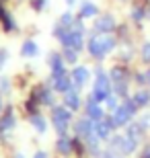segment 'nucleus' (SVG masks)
Wrapping results in <instances>:
<instances>
[{
	"mask_svg": "<svg viewBox=\"0 0 150 158\" xmlns=\"http://www.w3.org/2000/svg\"><path fill=\"white\" fill-rule=\"evenodd\" d=\"M113 74H111V78H113V80L115 82H123V78H126V74H123V70H121V68H113Z\"/></svg>",
	"mask_w": 150,
	"mask_h": 158,
	"instance_id": "nucleus-25",
	"label": "nucleus"
},
{
	"mask_svg": "<svg viewBox=\"0 0 150 158\" xmlns=\"http://www.w3.org/2000/svg\"><path fill=\"white\" fill-rule=\"evenodd\" d=\"M113 49H115V37L111 35H99L88 41V52L92 58H105Z\"/></svg>",
	"mask_w": 150,
	"mask_h": 158,
	"instance_id": "nucleus-1",
	"label": "nucleus"
},
{
	"mask_svg": "<svg viewBox=\"0 0 150 158\" xmlns=\"http://www.w3.org/2000/svg\"><path fill=\"white\" fill-rule=\"evenodd\" d=\"M87 113H88V117L95 119V121H101L103 119V111H101V107L95 103V101H88V105H87Z\"/></svg>",
	"mask_w": 150,
	"mask_h": 158,
	"instance_id": "nucleus-10",
	"label": "nucleus"
},
{
	"mask_svg": "<svg viewBox=\"0 0 150 158\" xmlns=\"http://www.w3.org/2000/svg\"><path fill=\"white\" fill-rule=\"evenodd\" d=\"M132 101H134L138 107H146V105L150 103V90H148V88H144V90H138V93L132 97Z\"/></svg>",
	"mask_w": 150,
	"mask_h": 158,
	"instance_id": "nucleus-11",
	"label": "nucleus"
},
{
	"mask_svg": "<svg viewBox=\"0 0 150 158\" xmlns=\"http://www.w3.org/2000/svg\"><path fill=\"white\" fill-rule=\"evenodd\" d=\"M66 2H68V4H74V2H76V0H66Z\"/></svg>",
	"mask_w": 150,
	"mask_h": 158,
	"instance_id": "nucleus-34",
	"label": "nucleus"
},
{
	"mask_svg": "<svg viewBox=\"0 0 150 158\" xmlns=\"http://www.w3.org/2000/svg\"><path fill=\"white\" fill-rule=\"evenodd\" d=\"M52 119H54V127L58 129V134L64 135V134H66V127H68V121L72 119L70 109H66V107H54Z\"/></svg>",
	"mask_w": 150,
	"mask_h": 158,
	"instance_id": "nucleus-2",
	"label": "nucleus"
},
{
	"mask_svg": "<svg viewBox=\"0 0 150 158\" xmlns=\"http://www.w3.org/2000/svg\"><path fill=\"white\" fill-rule=\"evenodd\" d=\"M72 80H74L76 86H82V84L88 80V70L84 66H82V68H76V70L72 72Z\"/></svg>",
	"mask_w": 150,
	"mask_h": 158,
	"instance_id": "nucleus-9",
	"label": "nucleus"
},
{
	"mask_svg": "<svg viewBox=\"0 0 150 158\" xmlns=\"http://www.w3.org/2000/svg\"><path fill=\"white\" fill-rule=\"evenodd\" d=\"M76 134L82 138H91L92 135V121L91 119H80L76 123Z\"/></svg>",
	"mask_w": 150,
	"mask_h": 158,
	"instance_id": "nucleus-8",
	"label": "nucleus"
},
{
	"mask_svg": "<svg viewBox=\"0 0 150 158\" xmlns=\"http://www.w3.org/2000/svg\"><path fill=\"white\" fill-rule=\"evenodd\" d=\"M111 127H113L111 119H107V121H97V125H95V135H97L99 140H107Z\"/></svg>",
	"mask_w": 150,
	"mask_h": 158,
	"instance_id": "nucleus-7",
	"label": "nucleus"
},
{
	"mask_svg": "<svg viewBox=\"0 0 150 158\" xmlns=\"http://www.w3.org/2000/svg\"><path fill=\"white\" fill-rule=\"evenodd\" d=\"M144 127H142V123H132L130 127H127V138H134V140H140V135H142Z\"/></svg>",
	"mask_w": 150,
	"mask_h": 158,
	"instance_id": "nucleus-16",
	"label": "nucleus"
},
{
	"mask_svg": "<svg viewBox=\"0 0 150 158\" xmlns=\"http://www.w3.org/2000/svg\"><path fill=\"white\" fill-rule=\"evenodd\" d=\"M138 146V140H134V138H126L123 140V148H121V154H132Z\"/></svg>",
	"mask_w": 150,
	"mask_h": 158,
	"instance_id": "nucleus-17",
	"label": "nucleus"
},
{
	"mask_svg": "<svg viewBox=\"0 0 150 158\" xmlns=\"http://www.w3.org/2000/svg\"><path fill=\"white\" fill-rule=\"evenodd\" d=\"M49 66H52V70L64 68L62 66V56H60V53H52V56H49Z\"/></svg>",
	"mask_w": 150,
	"mask_h": 158,
	"instance_id": "nucleus-22",
	"label": "nucleus"
},
{
	"mask_svg": "<svg viewBox=\"0 0 150 158\" xmlns=\"http://www.w3.org/2000/svg\"><path fill=\"white\" fill-rule=\"evenodd\" d=\"M15 158H25V156H23V154H17V156H15Z\"/></svg>",
	"mask_w": 150,
	"mask_h": 158,
	"instance_id": "nucleus-35",
	"label": "nucleus"
},
{
	"mask_svg": "<svg viewBox=\"0 0 150 158\" xmlns=\"http://www.w3.org/2000/svg\"><path fill=\"white\" fill-rule=\"evenodd\" d=\"M43 4H45V0H35V2H33V6L37 8V10H41V8H43Z\"/></svg>",
	"mask_w": 150,
	"mask_h": 158,
	"instance_id": "nucleus-30",
	"label": "nucleus"
},
{
	"mask_svg": "<svg viewBox=\"0 0 150 158\" xmlns=\"http://www.w3.org/2000/svg\"><path fill=\"white\" fill-rule=\"evenodd\" d=\"M142 60H144V62H150V43H144V45H142Z\"/></svg>",
	"mask_w": 150,
	"mask_h": 158,
	"instance_id": "nucleus-27",
	"label": "nucleus"
},
{
	"mask_svg": "<svg viewBox=\"0 0 150 158\" xmlns=\"http://www.w3.org/2000/svg\"><path fill=\"white\" fill-rule=\"evenodd\" d=\"M123 140H126V138H123V135H115V138H113V140H111V150H121V148H123Z\"/></svg>",
	"mask_w": 150,
	"mask_h": 158,
	"instance_id": "nucleus-24",
	"label": "nucleus"
},
{
	"mask_svg": "<svg viewBox=\"0 0 150 158\" xmlns=\"http://www.w3.org/2000/svg\"><path fill=\"white\" fill-rule=\"evenodd\" d=\"M107 107H109V111H115L117 107V97H113V94H109V97H107Z\"/></svg>",
	"mask_w": 150,
	"mask_h": 158,
	"instance_id": "nucleus-26",
	"label": "nucleus"
},
{
	"mask_svg": "<svg viewBox=\"0 0 150 158\" xmlns=\"http://www.w3.org/2000/svg\"><path fill=\"white\" fill-rule=\"evenodd\" d=\"M76 49H72V47H64V60L66 62H70V64H74L76 60H78V56H76Z\"/></svg>",
	"mask_w": 150,
	"mask_h": 158,
	"instance_id": "nucleus-21",
	"label": "nucleus"
},
{
	"mask_svg": "<svg viewBox=\"0 0 150 158\" xmlns=\"http://www.w3.org/2000/svg\"><path fill=\"white\" fill-rule=\"evenodd\" d=\"M31 123H33V127L37 129V131H41V134H43V131L47 129V125H45V119L41 117V115H33V117H31Z\"/></svg>",
	"mask_w": 150,
	"mask_h": 158,
	"instance_id": "nucleus-18",
	"label": "nucleus"
},
{
	"mask_svg": "<svg viewBox=\"0 0 150 158\" xmlns=\"http://www.w3.org/2000/svg\"><path fill=\"white\" fill-rule=\"evenodd\" d=\"M15 125V117H12V111H8L4 115V119L0 121V131H4V129H11Z\"/></svg>",
	"mask_w": 150,
	"mask_h": 158,
	"instance_id": "nucleus-19",
	"label": "nucleus"
},
{
	"mask_svg": "<svg viewBox=\"0 0 150 158\" xmlns=\"http://www.w3.org/2000/svg\"><path fill=\"white\" fill-rule=\"evenodd\" d=\"M64 105L68 107L70 111H76V109L80 107V97L76 93V88H70V90L64 93Z\"/></svg>",
	"mask_w": 150,
	"mask_h": 158,
	"instance_id": "nucleus-5",
	"label": "nucleus"
},
{
	"mask_svg": "<svg viewBox=\"0 0 150 158\" xmlns=\"http://www.w3.org/2000/svg\"><path fill=\"white\" fill-rule=\"evenodd\" d=\"M4 62H6V52H4V49H0V70H2Z\"/></svg>",
	"mask_w": 150,
	"mask_h": 158,
	"instance_id": "nucleus-29",
	"label": "nucleus"
},
{
	"mask_svg": "<svg viewBox=\"0 0 150 158\" xmlns=\"http://www.w3.org/2000/svg\"><path fill=\"white\" fill-rule=\"evenodd\" d=\"M113 29H115V19L111 17V15H103V17H99L97 21H95V31H97V33L109 35Z\"/></svg>",
	"mask_w": 150,
	"mask_h": 158,
	"instance_id": "nucleus-3",
	"label": "nucleus"
},
{
	"mask_svg": "<svg viewBox=\"0 0 150 158\" xmlns=\"http://www.w3.org/2000/svg\"><path fill=\"white\" fill-rule=\"evenodd\" d=\"M37 52H39V47H37V43L35 41H25L23 47H21V53H23L25 58H35L37 56Z\"/></svg>",
	"mask_w": 150,
	"mask_h": 158,
	"instance_id": "nucleus-12",
	"label": "nucleus"
},
{
	"mask_svg": "<svg viewBox=\"0 0 150 158\" xmlns=\"http://www.w3.org/2000/svg\"><path fill=\"white\" fill-rule=\"evenodd\" d=\"M95 90H103V93H109V78L105 76L103 72H99L97 82H95Z\"/></svg>",
	"mask_w": 150,
	"mask_h": 158,
	"instance_id": "nucleus-14",
	"label": "nucleus"
},
{
	"mask_svg": "<svg viewBox=\"0 0 150 158\" xmlns=\"http://www.w3.org/2000/svg\"><path fill=\"white\" fill-rule=\"evenodd\" d=\"M132 115L134 113L130 111L126 105H119L115 111H113V117H111L113 127H115V125H127V121H132Z\"/></svg>",
	"mask_w": 150,
	"mask_h": 158,
	"instance_id": "nucleus-4",
	"label": "nucleus"
},
{
	"mask_svg": "<svg viewBox=\"0 0 150 158\" xmlns=\"http://www.w3.org/2000/svg\"><path fill=\"white\" fill-rule=\"evenodd\" d=\"M99 15V6L91 0H82L80 2V19H91Z\"/></svg>",
	"mask_w": 150,
	"mask_h": 158,
	"instance_id": "nucleus-6",
	"label": "nucleus"
},
{
	"mask_svg": "<svg viewBox=\"0 0 150 158\" xmlns=\"http://www.w3.org/2000/svg\"><path fill=\"white\" fill-rule=\"evenodd\" d=\"M146 19H148V21H150V6H148V8H146Z\"/></svg>",
	"mask_w": 150,
	"mask_h": 158,
	"instance_id": "nucleus-33",
	"label": "nucleus"
},
{
	"mask_svg": "<svg viewBox=\"0 0 150 158\" xmlns=\"http://www.w3.org/2000/svg\"><path fill=\"white\" fill-rule=\"evenodd\" d=\"M132 19L134 21H142V19H146V8H142V6H136V8H132Z\"/></svg>",
	"mask_w": 150,
	"mask_h": 158,
	"instance_id": "nucleus-23",
	"label": "nucleus"
},
{
	"mask_svg": "<svg viewBox=\"0 0 150 158\" xmlns=\"http://www.w3.org/2000/svg\"><path fill=\"white\" fill-rule=\"evenodd\" d=\"M56 148H58L60 154H70V152H72V142H70L68 138H64V135H62V138L58 140V146H56Z\"/></svg>",
	"mask_w": 150,
	"mask_h": 158,
	"instance_id": "nucleus-15",
	"label": "nucleus"
},
{
	"mask_svg": "<svg viewBox=\"0 0 150 158\" xmlns=\"http://www.w3.org/2000/svg\"><path fill=\"white\" fill-rule=\"evenodd\" d=\"M144 78H146V82H148V84H150V70H148V72H146V74H144Z\"/></svg>",
	"mask_w": 150,
	"mask_h": 158,
	"instance_id": "nucleus-32",
	"label": "nucleus"
},
{
	"mask_svg": "<svg viewBox=\"0 0 150 158\" xmlns=\"http://www.w3.org/2000/svg\"><path fill=\"white\" fill-rule=\"evenodd\" d=\"M140 123H142V127H144V129H150V113H146V115H142V119H140Z\"/></svg>",
	"mask_w": 150,
	"mask_h": 158,
	"instance_id": "nucleus-28",
	"label": "nucleus"
},
{
	"mask_svg": "<svg viewBox=\"0 0 150 158\" xmlns=\"http://www.w3.org/2000/svg\"><path fill=\"white\" fill-rule=\"evenodd\" d=\"M54 88H56L58 93H66V90H70V76H68V74H62L60 78H56V80H54Z\"/></svg>",
	"mask_w": 150,
	"mask_h": 158,
	"instance_id": "nucleus-13",
	"label": "nucleus"
},
{
	"mask_svg": "<svg viewBox=\"0 0 150 158\" xmlns=\"http://www.w3.org/2000/svg\"><path fill=\"white\" fill-rule=\"evenodd\" d=\"M0 111H2V97H0Z\"/></svg>",
	"mask_w": 150,
	"mask_h": 158,
	"instance_id": "nucleus-36",
	"label": "nucleus"
},
{
	"mask_svg": "<svg viewBox=\"0 0 150 158\" xmlns=\"http://www.w3.org/2000/svg\"><path fill=\"white\" fill-rule=\"evenodd\" d=\"M60 25H62L64 29H70V27L74 25V17H72V12H64L62 17H60Z\"/></svg>",
	"mask_w": 150,
	"mask_h": 158,
	"instance_id": "nucleus-20",
	"label": "nucleus"
},
{
	"mask_svg": "<svg viewBox=\"0 0 150 158\" xmlns=\"http://www.w3.org/2000/svg\"><path fill=\"white\" fill-rule=\"evenodd\" d=\"M33 158H47V156H45V152H37Z\"/></svg>",
	"mask_w": 150,
	"mask_h": 158,
	"instance_id": "nucleus-31",
	"label": "nucleus"
}]
</instances>
